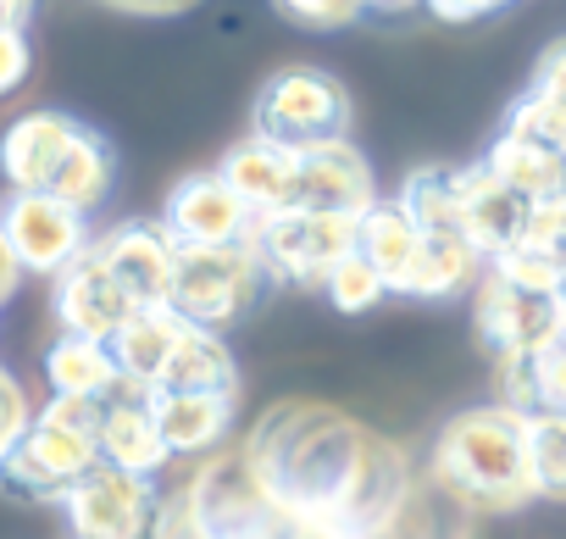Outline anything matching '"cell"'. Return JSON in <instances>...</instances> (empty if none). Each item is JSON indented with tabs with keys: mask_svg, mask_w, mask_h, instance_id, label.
<instances>
[{
	"mask_svg": "<svg viewBox=\"0 0 566 539\" xmlns=\"http://www.w3.org/2000/svg\"><path fill=\"white\" fill-rule=\"evenodd\" d=\"M244 450L272 500L317 539H367L417 484L395 439L317 401L272 406Z\"/></svg>",
	"mask_w": 566,
	"mask_h": 539,
	"instance_id": "cell-1",
	"label": "cell"
},
{
	"mask_svg": "<svg viewBox=\"0 0 566 539\" xmlns=\"http://www.w3.org/2000/svg\"><path fill=\"white\" fill-rule=\"evenodd\" d=\"M428 467H433V484L450 500H461L472 517H505L538 495L533 467H527V412L505 401L455 412L439 428Z\"/></svg>",
	"mask_w": 566,
	"mask_h": 539,
	"instance_id": "cell-2",
	"label": "cell"
},
{
	"mask_svg": "<svg viewBox=\"0 0 566 539\" xmlns=\"http://www.w3.org/2000/svg\"><path fill=\"white\" fill-rule=\"evenodd\" d=\"M101 417L106 401L51 395L34 412L29 434L0 456V495L23 506H62L67 489L101 467Z\"/></svg>",
	"mask_w": 566,
	"mask_h": 539,
	"instance_id": "cell-3",
	"label": "cell"
},
{
	"mask_svg": "<svg viewBox=\"0 0 566 539\" xmlns=\"http://www.w3.org/2000/svg\"><path fill=\"white\" fill-rule=\"evenodd\" d=\"M184 500L200 522L206 539H301L306 528L272 500V489L261 484L255 462L244 445H228L217 450L189 484H184Z\"/></svg>",
	"mask_w": 566,
	"mask_h": 539,
	"instance_id": "cell-4",
	"label": "cell"
},
{
	"mask_svg": "<svg viewBox=\"0 0 566 539\" xmlns=\"http://www.w3.org/2000/svg\"><path fill=\"white\" fill-rule=\"evenodd\" d=\"M361 217L339 211H277L255 222V256L266 267V284L283 290H328L334 267L356 256Z\"/></svg>",
	"mask_w": 566,
	"mask_h": 539,
	"instance_id": "cell-5",
	"label": "cell"
},
{
	"mask_svg": "<svg viewBox=\"0 0 566 539\" xmlns=\"http://www.w3.org/2000/svg\"><path fill=\"white\" fill-rule=\"evenodd\" d=\"M266 290V267L250 245H206V250H178V279H172V312L189 329L222 334L239 323L255 296Z\"/></svg>",
	"mask_w": 566,
	"mask_h": 539,
	"instance_id": "cell-6",
	"label": "cell"
},
{
	"mask_svg": "<svg viewBox=\"0 0 566 539\" xmlns=\"http://www.w3.org/2000/svg\"><path fill=\"white\" fill-rule=\"evenodd\" d=\"M255 134L290 145V151L350 139V95L323 68H283L255 95Z\"/></svg>",
	"mask_w": 566,
	"mask_h": 539,
	"instance_id": "cell-7",
	"label": "cell"
},
{
	"mask_svg": "<svg viewBox=\"0 0 566 539\" xmlns=\"http://www.w3.org/2000/svg\"><path fill=\"white\" fill-rule=\"evenodd\" d=\"M62 517H67L73 539H150L156 517H161V489H156V478L101 462L90 478H78L67 489Z\"/></svg>",
	"mask_w": 566,
	"mask_h": 539,
	"instance_id": "cell-8",
	"label": "cell"
},
{
	"mask_svg": "<svg viewBox=\"0 0 566 539\" xmlns=\"http://www.w3.org/2000/svg\"><path fill=\"white\" fill-rule=\"evenodd\" d=\"M0 228H7L23 273H40V279H62L67 267L95 245L90 239V217L73 211L56 195H7V206H0Z\"/></svg>",
	"mask_w": 566,
	"mask_h": 539,
	"instance_id": "cell-9",
	"label": "cell"
},
{
	"mask_svg": "<svg viewBox=\"0 0 566 539\" xmlns=\"http://www.w3.org/2000/svg\"><path fill=\"white\" fill-rule=\"evenodd\" d=\"M161 228L172 234L178 250H206V245H250L255 239V211L233 195L222 173H189L172 184Z\"/></svg>",
	"mask_w": 566,
	"mask_h": 539,
	"instance_id": "cell-10",
	"label": "cell"
},
{
	"mask_svg": "<svg viewBox=\"0 0 566 539\" xmlns=\"http://www.w3.org/2000/svg\"><path fill=\"white\" fill-rule=\"evenodd\" d=\"M112 279L134 301V312H161L172 307V279H178V245L161 222H117L106 239H95Z\"/></svg>",
	"mask_w": 566,
	"mask_h": 539,
	"instance_id": "cell-11",
	"label": "cell"
},
{
	"mask_svg": "<svg viewBox=\"0 0 566 539\" xmlns=\"http://www.w3.org/2000/svg\"><path fill=\"white\" fill-rule=\"evenodd\" d=\"M78 134H84V123L67 117V112H23L7 134H0V178H7V189L12 195H45Z\"/></svg>",
	"mask_w": 566,
	"mask_h": 539,
	"instance_id": "cell-12",
	"label": "cell"
},
{
	"mask_svg": "<svg viewBox=\"0 0 566 539\" xmlns=\"http://www.w3.org/2000/svg\"><path fill=\"white\" fill-rule=\"evenodd\" d=\"M378 184L367 156L350 139H328L301 151V189H295V211H339V217H367L378 206Z\"/></svg>",
	"mask_w": 566,
	"mask_h": 539,
	"instance_id": "cell-13",
	"label": "cell"
},
{
	"mask_svg": "<svg viewBox=\"0 0 566 539\" xmlns=\"http://www.w3.org/2000/svg\"><path fill=\"white\" fill-rule=\"evenodd\" d=\"M472 329H478V345L500 362V356H522V351H538L549 345L555 334V301H538L494 273H483L478 284V301H472Z\"/></svg>",
	"mask_w": 566,
	"mask_h": 539,
	"instance_id": "cell-14",
	"label": "cell"
},
{
	"mask_svg": "<svg viewBox=\"0 0 566 539\" xmlns=\"http://www.w3.org/2000/svg\"><path fill=\"white\" fill-rule=\"evenodd\" d=\"M134 318V301L123 296V284L112 279V267L101 261V250L90 245L67 273L56 279V323L62 334L78 340H117V329Z\"/></svg>",
	"mask_w": 566,
	"mask_h": 539,
	"instance_id": "cell-15",
	"label": "cell"
},
{
	"mask_svg": "<svg viewBox=\"0 0 566 539\" xmlns=\"http://www.w3.org/2000/svg\"><path fill=\"white\" fill-rule=\"evenodd\" d=\"M217 173H222V178L233 184V195L255 211V222H261V217H277V211H295L301 151H290V145H277V139H266V134H250V139H239V145L222 156Z\"/></svg>",
	"mask_w": 566,
	"mask_h": 539,
	"instance_id": "cell-16",
	"label": "cell"
},
{
	"mask_svg": "<svg viewBox=\"0 0 566 539\" xmlns=\"http://www.w3.org/2000/svg\"><path fill=\"white\" fill-rule=\"evenodd\" d=\"M101 462L106 467H123V473H139V478H156L172 450L161 439V423H156V395L145 384H128L106 401V417H101Z\"/></svg>",
	"mask_w": 566,
	"mask_h": 539,
	"instance_id": "cell-17",
	"label": "cell"
},
{
	"mask_svg": "<svg viewBox=\"0 0 566 539\" xmlns=\"http://www.w3.org/2000/svg\"><path fill=\"white\" fill-rule=\"evenodd\" d=\"M522 222H527V200L516 189H505L483 162L461 167V239L494 261L500 250H511L522 239Z\"/></svg>",
	"mask_w": 566,
	"mask_h": 539,
	"instance_id": "cell-18",
	"label": "cell"
},
{
	"mask_svg": "<svg viewBox=\"0 0 566 539\" xmlns=\"http://www.w3.org/2000/svg\"><path fill=\"white\" fill-rule=\"evenodd\" d=\"M239 395H195V390H156V423L172 456H206L222 450L233 428Z\"/></svg>",
	"mask_w": 566,
	"mask_h": 539,
	"instance_id": "cell-19",
	"label": "cell"
},
{
	"mask_svg": "<svg viewBox=\"0 0 566 539\" xmlns=\"http://www.w3.org/2000/svg\"><path fill=\"white\" fill-rule=\"evenodd\" d=\"M184 340H189V323H184L172 307H161V312H134V318L117 329L112 356H117V367H123L128 384H145V390L156 395Z\"/></svg>",
	"mask_w": 566,
	"mask_h": 539,
	"instance_id": "cell-20",
	"label": "cell"
},
{
	"mask_svg": "<svg viewBox=\"0 0 566 539\" xmlns=\"http://www.w3.org/2000/svg\"><path fill=\"white\" fill-rule=\"evenodd\" d=\"M500 128L527 134V139H544V145H555L566 156V40H555L538 56L533 84L511 101V112H505Z\"/></svg>",
	"mask_w": 566,
	"mask_h": 539,
	"instance_id": "cell-21",
	"label": "cell"
},
{
	"mask_svg": "<svg viewBox=\"0 0 566 539\" xmlns=\"http://www.w3.org/2000/svg\"><path fill=\"white\" fill-rule=\"evenodd\" d=\"M483 167H489L505 189H516L527 206H533V200H549V195H566V156H560L555 145H544V139H527V134L500 128L494 145L483 151Z\"/></svg>",
	"mask_w": 566,
	"mask_h": 539,
	"instance_id": "cell-22",
	"label": "cell"
},
{
	"mask_svg": "<svg viewBox=\"0 0 566 539\" xmlns=\"http://www.w3.org/2000/svg\"><path fill=\"white\" fill-rule=\"evenodd\" d=\"M483 267H489V261H483L467 239L428 234L422 250H417V261L395 279V296H406V301H450V296H461V290L483 273Z\"/></svg>",
	"mask_w": 566,
	"mask_h": 539,
	"instance_id": "cell-23",
	"label": "cell"
},
{
	"mask_svg": "<svg viewBox=\"0 0 566 539\" xmlns=\"http://www.w3.org/2000/svg\"><path fill=\"white\" fill-rule=\"evenodd\" d=\"M45 384H51V395L112 401V395L123 390V367H117V356H112L106 340L56 334V345L45 351Z\"/></svg>",
	"mask_w": 566,
	"mask_h": 539,
	"instance_id": "cell-24",
	"label": "cell"
},
{
	"mask_svg": "<svg viewBox=\"0 0 566 539\" xmlns=\"http://www.w3.org/2000/svg\"><path fill=\"white\" fill-rule=\"evenodd\" d=\"M422 239H428L422 222H417L400 200H378V206L361 217V228H356V250H361V256L378 267V273L389 279V296H395V279L417 261Z\"/></svg>",
	"mask_w": 566,
	"mask_h": 539,
	"instance_id": "cell-25",
	"label": "cell"
},
{
	"mask_svg": "<svg viewBox=\"0 0 566 539\" xmlns=\"http://www.w3.org/2000/svg\"><path fill=\"white\" fill-rule=\"evenodd\" d=\"M467 522H472V511L428 478V484H411V495L367 539H467Z\"/></svg>",
	"mask_w": 566,
	"mask_h": 539,
	"instance_id": "cell-26",
	"label": "cell"
},
{
	"mask_svg": "<svg viewBox=\"0 0 566 539\" xmlns=\"http://www.w3.org/2000/svg\"><path fill=\"white\" fill-rule=\"evenodd\" d=\"M112 178H117V156H112V145H106L95 128H84V134L73 139V151H67V162H62V173L51 178L45 195H56V200H67L73 211L90 217L95 206H106Z\"/></svg>",
	"mask_w": 566,
	"mask_h": 539,
	"instance_id": "cell-27",
	"label": "cell"
},
{
	"mask_svg": "<svg viewBox=\"0 0 566 539\" xmlns=\"http://www.w3.org/2000/svg\"><path fill=\"white\" fill-rule=\"evenodd\" d=\"M161 390H195V395H239V367L222 345V334L211 329H189V340L178 345Z\"/></svg>",
	"mask_w": 566,
	"mask_h": 539,
	"instance_id": "cell-28",
	"label": "cell"
},
{
	"mask_svg": "<svg viewBox=\"0 0 566 539\" xmlns=\"http://www.w3.org/2000/svg\"><path fill=\"white\" fill-rule=\"evenodd\" d=\"M417 222L422 234H450L461 239V167H417L400 195H395Z\"/></svg>",
	"mask_w": 566,
	"mask_h": 539,
	"instance_id": "cell-29",
	"label": "cell"
},
{
	"mask_svg": "<svg viewBox=\"0 0 566 539\" xmlns=\"http://www.w3.org/2000/svg\"><path fill=\"white\" fill-rule=\"evenodd\" d=\"M527 467H533L538 495L566 500V417H549V412L527 417Z\"/></svg>",
	"mask_w": 566,
	"mask_h": 539,
	"instance_id": "cell-30",
	"label": "cell"
},
{
	"mask_svg": "<svg viewBox=\"0 0 566 539\" xmlns=\"http://www.w3.org/2000/svg\"><path fill=\"white\" fill-rule=\"evenodd\" d=\"M489 273L505 279V284H516V290H527V296H538V301H560V296H566V267H560V256H549V250L511 245V250H500V256L489 261Z\"/></svg>",
	"mask_w": 566,
	"mask_h": 539,
	"instance_id": "cell-31",
	"label": "cell"
},
{
	"mask_svg": "<svg viewBox=\"0 0 566 539\" xmlns=\"http://www.w3.org/2000/svg\"><path fill=\"white\" fill-rule=\"evenodd\" d=\"M328 301H334V312H345V318H361V312H373V307H384V296H389V279L378 273V267L356 250L350 261H339L334 267V279H328V290H323Z\"/></svg>",
	"mask_w": 566,
	"mask_h": 539,
	"instance_id": "cell-32",
	"label": "cell"
},
{
	"mask_svg": "<svg viewBox=\"0 0 566 539\" xmlns=\"http://www.w3.org/2000/svg\"><path fill=\"white\" fill-rule=\"evenodd\" d=\"M522 373H527V401L522 412H549V417H566V345H538L522 356Z\"/></svg>",
	"mask_w": 566,
	"mask_h": 539,
	"instance_id": "cell-33",
	"label": "cell"
},
{
	"mask_svg": "<svg viewBox=\"0 0 566 539\" xmlns=\"http://www.w3.org/2000/svg\"><path fill=\"white\" fill-rule=\"evenodd\" d=\"M29 423H34V401H29V390L18 384L12 367H0V456H7V450L29 434Z\"/></svg>",
	"mask_w": 566,
	"mask_h": 539,
	"instance_id": "cell-34",
	"label": "cell"
},
{
	"mask_svg": "<svg viewBox=\"0 0 566 539\" xmlns=\"http://www.w3.org/2000/svg\"><path fill=\"white\" fill-rule=\"evenodd\" d=\"M277 12L306 29H345L367 12V0H277Z\"/></svg>",
	"mask_w": 566,
	"mask_h": 539,
	"instance_id": "cell-35",
	"label": "cell"
},
{
	"mask_svg": "<svg viewBox=\"0 0 566 539\" xmlns=\"http://www.w3.org/2000/svg\"><path fill=\"white\" fill-rule=\"evenodd\" d=\"M34 68V51H29V34L18 23H0V95H12Z\"/></svg>",
	"mask_w": 566,
	"mask_h": 539,
	"instance_id": "cell-36",
	"label": "cell"
},
{
	"mask_svg": "<svg viewBox=\"0 0 566 539\" xmlns=\"http://www.w3.org/2000/svg\"><path fill=\"white\" fill-rule=\"evenodd\" d=\"M422 7L444 23H472V18H489V12L511 7V0H422Z\"/></svg>",
	"mask_w": 566,
	"mask_h": 539,
	"instance_id": "cell-37",
	"label": "cell"
},
{
	"mask_svg": "<svg viewBox=\"0 0 566 539\" xmlns=\"http://www.w3.org/2000/svg\"><path fill=\"white\" fill-rule=\"evenodd\" d=\"M18 284H23V261H18V250H12L7 228H0V307H7V301L18 296Z\"/></svg>",
	"mask_w": 566,
	"mask_h": 539,
	"instance_id": "cell-38",
	"label": "cell"
},
{
	"mask_svg": "<svg viewBox=\"0 0 566 539\" xmlns=\"http://www.w3.org/2000/svg\"><path fill=\"white\" fill-rule=\"evenodd\" d=\"M106 7H123V12H139V18H172V12H189L195 0H106Z\"/></svg>",
	"mask_w": 566,
	"mask_h": 539,
	"instance_id": "cell-39",
	"label": "cell"
},
{
	"mask_svg": "<svg viewBox=\"0 0 566 539\" xmlns=\"http://www.w3.org/2000/svg\"><path fill=\"white\" fill-rule=\"evenodd\" d=\"M417 7H422V0H367V12H378V18H406Z\"/></svg>",
	"mask_w": 566,
	"mask_h": 539,
	"instance_id": "cell-40",
	"label": "cell"
},
{
	"mask_svg": "<svg viewBox=\"0 0 566 539\" xmlns=\"http://www.w3.org/2000/svg\"><path fill=\"white\" fill-rule=\"evenodd\" d=\"M29 7H34V0H0V23H18V29H23Z\"/></svg>",
	"mask_w": 566,
	"mask_h": 539,
	"instance_id": "cell-41",
	"label": "cell"
},
{
	"mask_svg": "<svg viewBox=\"0 0 566 539\" xmlns=\"http://www.w3.org/2000/svg\"><path fill=\"white\" fill-rule=\"evenodd\" d=\"M549 345H566V296L555 301V334H549Z\"/></svg>",
	"mask_w": 566,
	"mask_h": 539,
	"instance_id": "cell-42",
	"label": "cell"
}]
</instances>
